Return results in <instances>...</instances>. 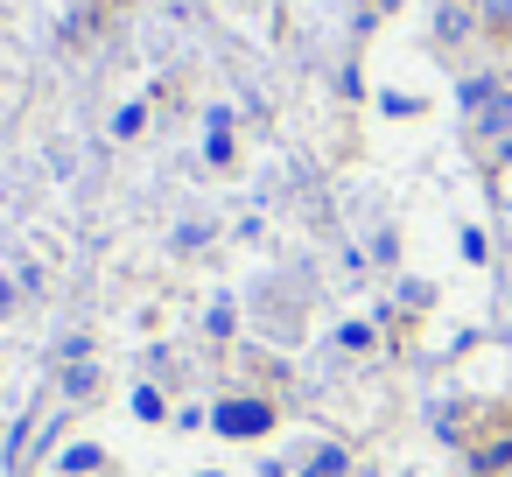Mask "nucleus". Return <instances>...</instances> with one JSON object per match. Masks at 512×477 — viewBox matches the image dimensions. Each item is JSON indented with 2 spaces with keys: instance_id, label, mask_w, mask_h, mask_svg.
Here are the masks:
<instances>
[{
  "instance_id": "obj_1",
  "label": "nucleus",
  "mask_w": 512,
  "mask_h": 477,
  "mask_svg": "<svg viewBox=\"0 0 512 477\" xmlns=\"http://www.w3.org/2000/svg\"><path fill=\"white\" fill-rule=\"evenodd\" d=\"M211 428H218V435H232V442H253L260 428H274V407H267V400H218Z\"/></svg>"
},
{
  "instance_id": "obj_2",
  "label": "nucleus",
  "mask_w": 512,
  "mask_h": 477,
  "mask_svg": "<svg viewBox=\"0 0 512 477\" xmlns=\"http://www.w3.org/2000/svg\"><path fill=\"white\" fill-rule=\"evenodd\" d=\"M477 134H484V141H505V134H512V92H491V99L477 106Z\"/></svg>"
},
{
  "instance_id": "obj_3",
  "label": "nucleus",
  "mask_w": 512,
  "mask_h": 477,
  "mask_svg": "<svg viewBox=\"0 0 512 477\" xmlns=\"http://www.w3.org/2000/svg\"><path fill=\"white\" fill-rule=\"evenodd\" d=\"M435 36H442V43H463V36H470V15L456 8V0H442V15H435Z\"/></svg>"
},
{
  "instance_id": "obj_4",
  "label": "nucleus",
  "mask_w": 512,
  "mask_h": 477,
  "mask_svg": "<svg viewBox=\"0 0 512 477\" xmlns=\"http://www.w3.org/2000/svg\"><path fill=\"white\" fill-rule=\"evenodd\" d=\"M99 463H106V449H99V442H78V449H64V470H71V477H85V470H99Z\"/></svg>"
},
{
  "instance_id": "obj_5",
  "label": "nucleus",
  "mask_w": 512,
  "mask_h": 477,
  "mask_svg": "<svg viewBox=\"0 0 512 477\" xmlns=\"http://www.w3.org/2000/svg\"><path fill=\"white\" fill-rule=\"evenodd\" d=\"M92 386H99V365H85V358H78V365L64 372V393H71V400H85Z\"/></svg>"
},
{
  "instance_id": "obj_6",
  "label": "nucleus",
  "mask_w": 512,
  "mask_h": 477,
  "mask_svg": "<svg viewBox=\"0 0 512 477\" xmlns=\"http://www.w3.org/2000/svg\"><path fill=\"white\" fill-rule=\"evenodd\" d=\"M344 470H351V463H344V449H316L302 477H344Z\"/></svg>"
},
{
  "instance_id": "obj_7",
  "label": "nucleus",
  "mask_w": 512,
  "mask_h": 477,
  "mask_svg": "<svg viewBox=\"0 0 512 477\" xmlns=\"http://www.w3.org/2000/svg\"><path fill=\"white\" fill-rule=\"evenodd\" d=\"M491 92H498V85H491V78H470V85H463V106H470V113H477V106H484V99H491Z\"/></svg>"
},
{
  "instance_id": "obj_8",
  "label": "nucleus",
  "mask_w": 512,
  "mask_h": 477,
  "mask_svg": "<svg viewBox=\"0 0 512 477\" xmlns=\"http://www.w3.org/2000/svg\"><path fill=\"white\" fill-rule=\"evenodd\" d=\"M134 414H141V421H155V414H162V393H155V386H141V393H134Z\"/></svg>"
},
{
  "instance_id": "obj_9",
  "label": "nucleus",
  "mask_w": 512,
  "mask_h": 477,
  "mask_svg": "<svg viewBox=\"0 0 512 477\" xmlns=\"http://www.w3.org/2000/svg\"><path fill=\"white\" fill-rule=\"evenodd\" d=\"M484 15L491 22H512V0H484Z\"/></svg>"
},
{
  "instance_id": "obj_10",
  "label": "nucleus",
  "mask_w": 512,
  "mask_h": 477,
  "mask_svg": "<svg viewBox=\"0 0 512 477\" xmlns=\"http://www.w3.org/2000/svg\"><path fill=\"white\" fill-rule=\"evenodd\" d=\"M498 155H505V162H512V134H505V141H498Z\"/></svg>"
}]
</instances>
